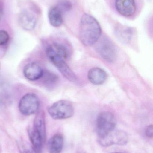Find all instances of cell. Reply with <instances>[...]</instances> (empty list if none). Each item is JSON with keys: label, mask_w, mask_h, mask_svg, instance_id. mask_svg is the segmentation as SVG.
I'll return each instance as SVG.
<instances>
[{"label": "cell", "mask_w": 153, "mask_h": 153, "mask_svg": "<svg viewBox=\"0 0 153 153\" xmlns=\"http://www.w3.org/2000/svg\"><path fill=\"white\" fill-rule=\"evenodd\" d=\"M101 34V27L98 21L90 14H84L80 21L79 29L82 43L86 46H91L99 40Z\"/></svg>", "instance_id": "6da1fadb"}, {"label": "cell", "mask_w": 153, "mask_h": 153, "mask_svg": "<svg viewBox=\"0 0 153 153\" xmlns=\"http://www.w3.org/2000/svg\"><path fill=\"white\" fill-rule=\"evenodd\" d=\"M46 53L49 60L58 69L61 74L71 82H76L78 81L75 74L67 65L66 60L54 52L49 45L46 48Z\"/></svg>", "instance_id": "7a4b0ae2"}, {"label": "cell", "mask_w": 153, "mask_h": 153, "mask_svg": "<svg viewBox=\"0 0 153 153\" xmlns=\"http://www.w3.org/2000/svg\"><path fill=\"white\" fill-rule=\"evenodd\" d=\"M116 125V120L111 112H101L96 120V130L99 138L103 137L115 130Z\"/></svg>", "instance_id": "3957f363"}, {"label": "cell", "mask_w": 153, "mask_h": 153, "mask_svg": "<svg viewBox=\"0 0 153 153\" xmlns=\"http://www.w3.org/2000/svg\"><path fill=\"white\" fill-rule=\"evenodd\" d=\"M50 117L55 120L66 119L74 114V108L71 102L61 100L53 103L48 109Z\"/></svg>", "instance_id": "277c9868"}, {"label": "cell", "mask_w": 153, "mask_h": 153, "mask_svg": "<svg viewBox=\"0 0 153 153\" xmlns=\"http://www.w3.org/2000/svg\"><path fill=\"white\" fill-rule=\"evenodd\" d=\"M40 104L39 99L37 94L28 93L23 95L20 100L19 110L24 116H31L38 111Z\"/></svg>", "instance_id": "5b68a950"}, {"label": "cell", "mask_w": 153, "mask_h": 153, "mask_svg": "<svg viewBox=\"0 0 153 153\" xmlns=\"http://www.w3.org/2000/svg\"><path fill=\"white\" fill-rule=\"evenodd\" d=\"M128 139V136L125 131L115 129L105 136L98 138V142L102 146L108 147L114 145H125Z\"/></svg>", "instance_id": "8992f818"}, {"label": "cell", "mask_w": 153, "mask_h": 153, "mask_svg": "<svg viewBox=\"0 0 153 153\" xmlns=\"http://www.w3.org/2000/svg\"><path fill=\"white\" fill-rule=\"evenodd\" d=\"M97 51L100 55L108 62H114L117 56V50L113 42L108 39H102L98 45Z\"/></svg>", "instance_id": "52a82bcc"}, {"label": "cell", "mask_w": 153, "mask_h": 153, "mask_svg": "<svg viewBox=\"0 0 153 153\" xmlns=\"http://www.w3.org/2000/svg\"><path fill=\"white\" fill-rule=\"evenodd\" d=\"M18 22L20 26L24 30L31 31L35 29L37 25V17L31 11L24 10L19 14Z\"/></svg>", "instance_id": "ba28073f"}, {"label": "cell", "mask_w": 153, "mask_h": 153, "mask_svg": "<svg viewBox=\"0 0 153 153\" xmlns=\"http://www.w3.org/2000/svg\"><path fill=\"white\" fill-rule=\"evenodd\" d=\"M115 5L117 11L126 17L133 16L136 10L134 0H116Z\"/></svg>", "instance_id": "9c48e42d"}, {"label": "cell", "mask_w": 153, "mask_h": 153, "mask_svg": "<svg viewBox=\"0 0 153 153\" xmlns=\"http://www.w3.org/2000/svg\"><path fill=\"white\" fill-rule=\"evenodd\" d=\"M44 71L37 63L31 62L25 65L23 69V74L29 81H35L42 77Z\"/></svg>", "instance_id": "30bf717a"}, {"label": "cell", "mask_w": 153, "mask_h": 153, "mask_svg": "<svg viewBox=\"0 0 153 153\" xmlns=\"http://www.w3.org/2000/svg\"><path fill=\"white\" fill-rule=\"evenodd\" d=\"M37 113V115L34 119L33 128L40 136L43 142L45 143L46 137L45 112L41 110L38 111Z\"/></svg>", "instance_id": "8fae6325"}, {"label": "cell", "mask_w": 153, "mask_h": 153, "mask_svg": "<svg viewBox=\"0 0 153 153\" xmlns=\"http://www.w3.org/2000/svg\"><path fill=\"white\" fill-rule=\"evenodd\" d=\"M107 77V73L103 69L94 67L90 69L88 74L90 82L95 85H100L106 82Z\"/></svg>", "instance_id": "7c38bea8"}, {"label": "cell", "mask_w": 153, "mask_h": 153, "mask_svg": "<svg viewBox=\"0 0 153 153\" xmlns=\"http://www.w3.org/2000/svg\"><path fill=\"white\" fill-rule=\"evenodd\" d=\"M64 139L60 134L54 135L49 140L48 150L49 153H60L63 147Z\"/></svg>", "instance_id": "4fadbf2b"}, {"label": "cell", "mask_w": 153, "mask_h": 153, "mask_svg": "<svg viewBox=\"0 0 153 153\" xmlns=\"http://www.w3.org/2000/svg\"><path fill=\"white\" fill-rule=\"evenodd\" d=\"M28 133L34 151L37 153H41L43 145L45 143L43 142L40 136L33 127L28 128Z\"/></svg>", "instance_id": "5bb4252c"}, {"label": "cell", "mask_w": 153, "mask_h": 153, "mask_svg": "<svg viewBox=\"0 0 153 153\" xmlns=\"http://www.w3.org/2000/svg\"><path fill=\"white\" fill-rule=\"evenodd\" d=\"M49 23L53 27H60L63 23V13L57 7L53 6L49 9L48 12Z\"/></svg>", "instance_id": "9a60e30c"}, {"label": "cell", "mask_w": 153, "mask_h": 153, "mask_svg": "<svg viewBox=\"0 0 153 153\" xmlns=\"http://www.w3.org/2000/svg\"><path fill=\"white\" fill-rule=\"evenodd\" d=\"M116 33L120 40L125 42H128L133 36V30L131 28L121 26L116 29Z\"/></svg>", "instance_id": "2e32d148"}, {"label": "cell", "mask_w": 153, "mask_h": 153, "mask_svg": "<svg viewBox=\"0 0 153 153\" xmlns=\"http://www.w3.org/2000/svg\"><path fill=\"white\" fill-rule=\"evenodd\" d=\"M41 78H43L45 84L48 85H54L57 83L58 80V76L49 71H44Z\"/></svg>", "instance_id": "e0dca14e"}, {"label": "cell", "mask_w": 153, "mask_h": 153, "mask_svg": "<svg viewBox=\"0 0 153 153\" xmlns=\"http://www.w3.org/2000/svg\"><path fill=\"white\" fill-rule=\"evenodd\" d=\"M57 7L62 12V13L67 12L72 10V5L71 2L68 0H62L58 3Z\"/></svg>", "instance_id": "ac0fdd59"}, {"label": "cell", "mask_w": 153, "mask_h": 153, "mask_svg": "<svg viewBox=\"0 0 153 153\" xmlns=\"http://www.w3.org/2000/svg\"><path fill=\"white\" fill-rule=\"evenodd\" d=\"M18 147L20 153H37L32 147H31L27 144L23 142H20L17 143Z\"/></svg>", "instance_id": "d6986e66"}, {"label": "cell", "mask_w": 153, "mask_h": 153, "mask_svg": "<svg viewBox=\"0 0 153 153\" xmlns=\"http://www.w3.org/2000/svg\"><path fill=\"white\" fill-rule=\"evenodd\" d=\"M10 39V36L7 31L4 30H0V46L6 45Z\"/></svg>", "instance_id": "ffe728a7"}, {"label": "cell", "mask_w": 153, "mask_h": 153, "mask_svg": "<svg viewBox=\"0 0 153 153\" xmlns=\"http://www.w3.org/2000/svg\"><path fill=\"white\" fill-rule=\"evenodd\" d=\"M146 135L149 138H152L153 128L152 125H150L146 128L145 131Z\"/></svg>", "instance_id": "44dd1931"}, {"label": "cell", "mask_w": 153, "mask_h": 153, "mask_svg": "<svg viewBox=\"0 0 153 153\" xmlns=\"http://www.w3.org/2000/svg\"><path fill=\"white\" fill-rule=\"evenodd\" d=\"M3 14V7L1 4L0 3V22L1 20Z\"/></svg>", "instance_id": "7402d4cb"}, {"label": "cell", "mask_w": 153, "mask_h": 153, "mask_svg": "<svg viewBox=\"0 0 153 153\" xmlns=\"http://www.w3.org/2000/svg\"><path fill=\"white\" fill-rule=\"evenodd\" d=\"M77 153H85L84 152H77Z\"/></svg>", "instance_id": "603a6c76"}, {"label": "cell", "mask_w": 153, "mask_h": 153, "mask_svg": "<svg viewBox=\"0 0 153 153\" xmlns=\"http://www.w3.org/2000/svg\"><path fill=\"white\" fill-rule=\"evenodd\" d=\"M121 153L118 152V153Z\"/></svg>", "instance_id": "cb8c5ba5"}]
</instances>
